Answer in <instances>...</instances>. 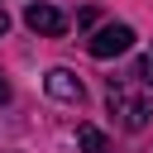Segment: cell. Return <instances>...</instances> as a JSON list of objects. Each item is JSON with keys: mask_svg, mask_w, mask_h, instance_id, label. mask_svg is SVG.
<instances>
[{"mask_svg": "<svg viewBox=\"0 0 153 153\" xmlns=\"http://www.w3.org/2000/svg\"><path fill=\"white\" fill-rule=\"evenodd\" d=\"M105 105H110V115L120 120V129H129V134L148 129V120H153V100H148V96H139L134 86H115V81H110Z\"/></svg>", "mask_w": 153, "mask_h": 153, "instance_id": "1", "label": "cell"}, {"mask_svg": "<svg viewBox=\"0 0 153 153\" xmlns=\"http://www.w3.org/2000/svg\"><path fill=\"white\" fill-rule=\"evenodd\" d=\"M5 29H10V19H5V10H0V38H5Z\"/></svg>", "mask_w": 153, "mask_h": 153, "instance_id": "8", "label": "cell"}, {"mask_svg": "<svg viewBox=\"0 0 153 153\" xmlns=\"http://www.w3.org/2000/svg\"><path fill=\"white\" fill-rule=\"evenodd\" d=\"M43 86H48L53 100H67V105H81V100H86V86H81V76H76L72 67H53V72L43 76Z\"/></svg>", "mask_w": 153, "mask_h": 153, "instance_id": "3", "label": "cell"}, {"mask_svg": "<svg viewBox=\"0 0 153 153\" xmlns=\"http://www.w3.org/2000/svg\"><path fill=\"white\" fill-rule=\"evenodd\" d=\"M10 100V81H5V72H0V105Z\"/></svg>", "mask_w": 153, "mask_h": 153, "instance_id": "7", "label": "cell"}, {"mask_svg": "<svg viewBox=\"0 0 153 153\" xmlns=\"http://www.w3.org/2000/svg\"><path fill=\"white\" fill-rule=\"evenodd\" d=\"M134 76H139L143 86H153V48H148V53L139 57V72H134Z\"/></svg>", "mask_w": 153, "mask_h": 153, "instance_id": "6", "label": "cell"}, {"mask_svg": "<svg viewBox=\"0 0 153 153\" xmlns=\"http://www.w3.org/2000/svg\"><path fill=\"white\" fill-rule=\"evenodd\" d=\"M24 24H29V29H33V33H48V38H57V33H62V29H67V14H62V10H53V5H43V0H38V5H29V10H24Z\"/></svg>", "mask_w": 153, "mask_h": 153, "instance_id": "4", "label": "cell"}, {"mask_svg": "<svg viewBox=\"0 0 153 153\" xmlns=\"http://www.w3.org/2000/svg\"><path fill=\"white\" fill-rule=\"evenodd\" d=\"M76 143H81V153H110V139L96 124H76Z\"/></svg>", "mask_w": 153, "mask_h": 153, "instance_id": "5", "label": "cell"}, {"mask_svg": "<svg viewBox=\"0 0 153 153\" xmlns=\"http://www.w3.org/2000/svg\"><path fill=\"white\" fill-rule=\"evenodd\" d=\"M129 43H134L129 24H100L86 48H91V57H120V53H129Z\"/></svg>", "mask_w": 153, "mask_h": 153, "instance_id": "2", "label": "cell"}]
</instances>
